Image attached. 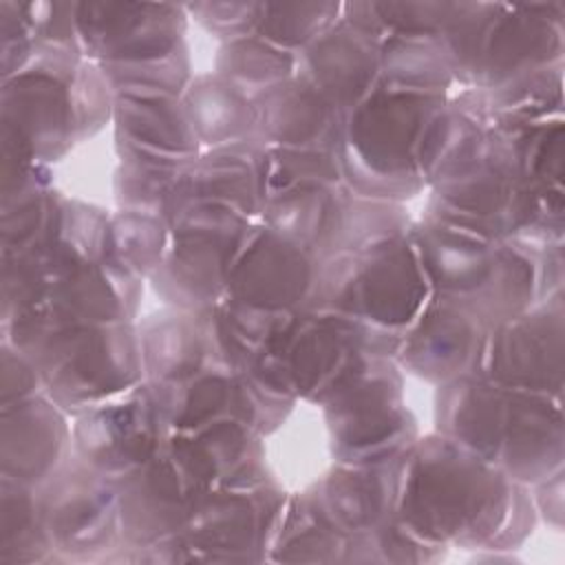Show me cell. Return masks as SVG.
<instances>
[{"instance_id":"cell-24","label":"cell","mask_w":565,"mask_h":565,"mask_svg":"<svg viewBox=\"0 0 565 565\" xmlns=\"http://www.w3.org/2000/svg\"><path fill=\"white\" fill-rule=\"evenodd\" d=\"M137 335L146 384L166 386L207 366H221L212 351L203 311L181 309L152 316Z\"/></svg>"},{"instance_id":"cell-29","label":"cell","mask_w":565,"mask_h":565,"mask_svg":"<svg viewBox=\"0 0 565 565\" xmlns=\"http://www.w3.org/2000/svg\"><path fill=\"white\" fill-rule=\"evenodd\" d=\"M342 4L333 2H294V4H260L256 35L294 53L309 46L322 31L340 18Z\"/></svg>"},{"instance_id":"cell-23","label":"cell","mask_w":565,"mask_h":565,"mask_svg":"<svg viewBox=\"0 0 565 565\" xmlns=\"http://www.w3.org/2000/svg\"><path fill=\"white\" fill-rule=\"evenodd\" d=\"M113 119L124 150L185 163L196 157V135L179 95L119 90Z\"/></svg>"},{"instance_id":"cell-14","label":"cell","mask_w":565,"mask_h":565,"mask_svg":"<svg viewBox=\"0 0 565 565\" xmlns=\"http://www.w3.org/2000/svg\"><path fill=\"white\" fill-rule=\"evenodd\" d=\"M121 536L135 547H174L205 494L163 450L117 481Z\"/></svg>"},{"instance_id":"cell-2","label":"cell","mask_w":565,"mask_h":565,"mask_svg":"<svg viewBox=\"0 0 565 565\" xmlns=\"http://www.w3.org/2000/svg\"><path fill=\"white\" fill-rule=\"evenodd\" d=\"M552 399L481 373L463 375L444 384L439 428L516 483H543L563 459V419Z\"/></svg>"},{"instance_id":"cell-12","label":"cell","mask_w":565,"mask_h":565,"mask_svg":"<svg viewBox=\"0 0 565 565\" xmlns=\"http://www.w3.org/2000/svg\"><path fill=\"white\" fill-rule=\"evenodd\" d=\"M318 276L316 256L267 225L252 227L221 300L258 311L294 313L309 307Z\"/></svg>"},{"instance_id":"cell-10","label":"cell","mask_w":565,"mask_h":565,"mask_svg":"<svg viewBox=\"0 0 565 565\" xmlns=\"http://www.w3.org/2000/svg\"><path fill=\"white\" fill-rule=\"evenodd\" d=\"M382 38L369 2L342 4L340 18L302 49L298 73L347 115L380 86Z\"/></svg>"},{"instance_id":"cell-21","label":"cell","mask_w":565,"mask_h":565,"mask_svg":"<svg viewBox=\"0 0 565 565\" xmlns=\"http://www.w3.org/2000/svg\"><path fill=\"white\" fill-rule=\"evenodd\" d=\"M263 201L265 146L241 141L214 148L183 166L174 210L183 203H212L252 216L260 212Z\"/></svg>"},{"instance_id":"cell-9","label":"cell","mask_w":565,"mask_h":565,"mask_svg":"<svg viewBox=\"0 0 565 565\" xmlns=\"http://www.w3.org/2000/svg\"><path fill=\"white\" fill-rule=\"evenodd\" d=\"M563 4H488L466 82L494 88L561 64Z\"/></svg>"},{"instance_id":"cell-20","label":"cell","mask_w":565,"mask_h":565,"mask_svg":"<svg viewBox=\"0 0 565 565\" xmlns=\"http://www.w3.org/2000/svg\"><path fill=\"white\" fill-rule=\"evenodd\" d=\"M256 132L271 148L338 152L344 115L300 73L254 99Z\"/></svg>"},{"instance_id":"cell-30","label":"cell","mask_w":565,"mask_h":565,"mask_svg":"<svg viewBox=\"0 0 565 565\" xmlns=\"http://www.w3.org/2000/svg\"><path fill=\"white\" fill-rule=\"evenodd\" d=\"M260 4L263 2H205L190 4L185 9L199 15L205 29L223 33L227 40H234L254 33L260 18Z\"/></svg>"},{"instance_id":"cell-15","label":"cell","mask_w":565,"mask_h":565,"mask_svg":"<svg viewBox=\"0 0 565 565\" xmlns=\"http://www.w3.org/2000/svg\"><path fill=\"white\" fill-rule=\"evenodd\" d=\"M285 499L269 486L227 488L205 492L174 543L205 558H254L278 532Z\"/></svg>"},{"instance_id":"cell-5","label":"cell","mask_w":565,"mask_h":565,"mask_svg":"<svg viewBox=\"0 0 565 565\" xmlns=\"http://www.w3.org/2000/svg\"><path fill=\"white\" fill-rule=\"evenodd\" d=\"M444 95L380 84L342 119L338 161L342 179L362 196H391L419 190L422 143Z\"/></svg>"},{"instance_id":"cell-28","label":"cell","mask_w":565,"mask_h":565,"mask_svg":"<svg viewBox=\"0 0 565 565\" xmlns=\"http://www.w3.org/2000/svg\"><path fill=\"white\" fill-rule=\"evenodd\" d=\"M170 227L163 216L121 210L108 218V249L124 267L141 274H154L168 252Z\"/></svg>"},{"instance_id":"cell-17","label":"cell","mask_w":565,"mask_h":565,"mask_svg":"<svg viewBox=\"0 0 565 565\" xmlns=\"http://www.w3.org/2000/svg\"><path fill=\"white\" fill-rule=\"evenodd\" d=\"M486 333L488 324L477 313L435 296L402 333L395 353L419 377L446 384L479 373Z\"/></svg>"},{"instance_id":"cell-6","label":"cell","mask_w":565,"mask_h":565,"mask_svg":"<svg viewBox=\"0 0 565 565\" xmlns=\"http://www.w3.org/2000/svg\"><path fill=\"white\" fill-rule=\"evenodd\" d=\"M430 285L419 256L399 234L375 245L342 249L318 267L307 309L360 320L402 335L428 302Z\"/></svg>"},{"instance_id":"cell-27","label":"cell","mask_w":565,"mask_h":565,"mask_svg":"<svg viewBox=\"0 0 565 565\" xmlns=\"http://www.w3.org/2000/svg\"><path fill=\"white\" fill-rule=\"evenodd\" d=\"M0 530V561H40L49 550H53V541L49 536L40 505V494H35L31 486L2 479Z\"/></svg>"},{"instance_id":"cell-11","label":"cell","mask_w":565,"mask_h":565,"mask_svg":"<svg viewBox=\"0 0 565 565\" xmlns=\"http://www.w3.org/2000/svg\"><path fill=\"white\" fill-rule=\"evenodd\" d=\"M166 439L168 426L148 384L79 413L73 428L75 457L115 481L157 457Z\"/></svg>"},{"instance_id":"cell-19","label":"cell","mask_w":565,"mask_h":565,"mask_svg":"<svg viewBox=\"0 0 565 565\" xmlns=\"http://www.w3.org/2000/svg\"><path fill=\"white\" fill-rule=\"evenodd\" d=\"M68 444L64 411L49 395L2 406V479L42 486L66 463Z\"/></svg>"},{"instance_id":"cell-3","label":"cell","mask_w":565,"mask_h":565,"mask_svg":"<svg viewBox=\"0 0 565 565\" xmlns=\"http://www.w3.org/2000/svg\"><path fill=\"white\" fill-rule=\"evenodd\" d=\"M35 364L46 395L75 415L141 384L139 335L128 320L11 329L7 340Z\"/></svg>"},{"instance_id":"cell-26","label":"cell","mask_w":565,"mask_h":565,"mask_svg":"<svg viewBox=\"0 0 565 565\" xmlns=\"http://www.w3.org/2000/svg\"><path fill=\"white\" fill-rule=\"evenodd\" d=\"M298 57L265 38L249 33L227 40L218 51L216 75L256 99L265 90L296 75Z\"/></svg>"},{"instance_id":"cell-25","label":"cell","mask_w":565,"mask_h":565,"mask_svg":"<svg viewBox=\"0 0 565 565\" xmlns=\"http://www.w3.org/2000/svg\"><path fill=\"white\" fill-rule=\"evenodd\" d=\"M196 141L212 148L241 143L256 132V106L249 95L221 75L194 79L181 97Z\"/></svg>"},{"instance_id":"cell-7","label":"cell","mask_w":565,"mask_h":565,"mask_svg":"<svg viewBox=\"0 0 565 565\" xmlns=\"http://www.w3.org/2000/svg\"><path fill=\"white\" fill-rule=\"evenodd\" d=\"M399 388L402 380L386 355L364 353L320 399L331 426L333 450L344 463H393L415 444Z\"/></svg>"},{"instance_id":"cell-22","label":"cell","mask_w":565,"mask_h":565,"mask_svg":"<svg viewBox=\"0 0 565 565\" xmlns=\"http://www.w3.org/2000/svg\"><path fill=\"white\" fill-rule=\"evenodd\" d=\"M395 492L397 466L344 463L327 475L307 501L338 532L360 536L393 516Z\"/></svg>"},{"instance_id":"cell-13","label":"cell","mask_w":565,"mask_h":565,"mask_svg":"<svg viewBox=\"0 0 565 565\" xmlns=\"http://www.w3.org/2000/svg\"><path fill=\"white\" fill-rule=\"evenodd\" d=\"M479 373L488 380L547 397L563 386V309L547 302L488 327Z\"/></svg>"},{"instance_id":"cell-1","label":"cell","mask_w":565,"mask_h":565,"mask_svg":"<svg viewBox=\"0 0 565 565\" xmlns=\"http://www.w3.org/2000/svg\"><path fill=\"white\" fill-rule=\"evenodd\" d=\"M525 512L521 483L446 435L415 441L397 463L393 516L435 547L510 536Z\"/></svg>"},{"instance_id":"cell-16","label":"cell","mask_w":565,"mask_h":565,"mask_svg":"<svg viewBox=\"0 0 565 565\" xmlns=\"http://www.w3.org/2000/svg\"><path fill=\"white\" fill-rule=\"evenodd\" d=\"M42 486L40 505L53 547L66 554H93L121 534L115 479L75 457Z\"/></svg>"},{"instance_id":"cell-8","label":"cell","mask_w":565,"mask_h":565,"mask_svg":"<svg viewBox=\"0 0 565 565\" xmlns=\"http://www.w3.org/2000/svg\"><path fill=\"white\" fill-rule=\"evenodd\" d=\"M168 252L152 274L163 298L185 311L214 307L249 236V216L212 203H183L168 216Z\"/></svg>"},{"instance_id":"cell-4","label":"cell","mask_w":565,"mask_h":565,"mask_svg":"<svg viewBox=\"0 0 565 565\" xmlns=\"http://www.w3.org/2000/svg\"><path fill=\"white\" fill-rule=\"evenodd\" d=\"M183 24V9L174 4L82 2L75 9L79 46L115 93L181 95L188 84Z\"/></svg>"},{"instance_id":"cell-18","label":"cell","mask_w":565,"mask_h":565,"mask_svg":"<svg viewBox=\"0 0 565 565\" xmlns=\"http://www.w3.org/2000/svg\"><path fill=\"white\" fill-rule=\"evenodd\" d=\"M166 448L203 492L265 483L260 437L245 422L221 419L196 430L172 433Z\"/></svg>"}]
</instances>
